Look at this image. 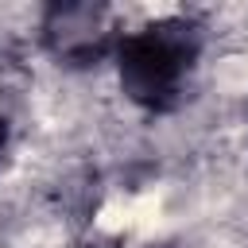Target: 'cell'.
Listing matches in <instances>:
<instances>
[{"mask_svg": "<svg viewBox=\"0 0 248 248\" xmlns=\"http://www.w3.org/2000/svg\"><path fill=\"white\" fill-rule=\"evenodd\" d=\"M4 147H8V120L0 116V155H4Z\"/></svg>", "mask_w": 248, "mask_h": 248, "instance_id": "3957f363", "label": "cell"}, {"mask_svg": "<svg viewBox=\"0 0 248 248\" xmlns=\"http://www.w3.org/2000/svg\"><path fill=\"white\" fill-rule=\"evenodd\" d=\"M85 248H105V244H85ZM112 248H116V244H112Z\"/></svg>", "mask_w": 248, "mask_h": 248, "instance_id": "277c9868", "label": "cell"}, {"mask_svg": "<svg viewBox=\"0 0 248 248\" xmlns=\"http://www.w3.org/2000/svg\"><path fill=\"white\" fill-rule=\"evenodd\" d=\"M116 78L132 105L143 112H174L186 97L190 74L202 54V27L190 16H167L116 39Z\"/></svg>", "mask_w": 248, "mask_h": 248, "instance_id": "6da1fadb", "label": "cell"}, {"mask_svg": "<svg viewBox=\"0 0 248 248\" xmlns=\"http://www.w3.org/2000/svg\"><path fill=\"white\" fill-rule=\"evenodd\" d=\"M43 35L46 46L70 66H89L108 50H116L105 4H50L43 19Z\"/></svg>", "mask_w": 248, "mask_h": 248, "instance_id": "7a4b0ae2", "label": "cell"}]
</instances>
